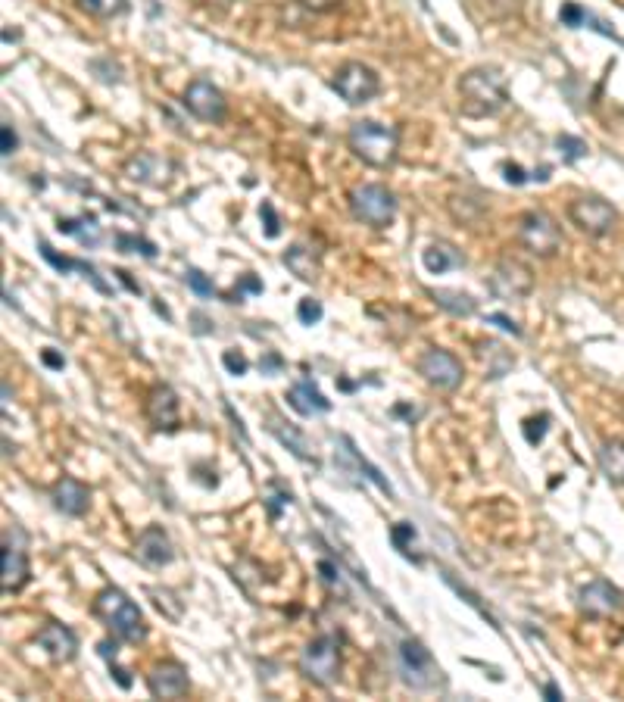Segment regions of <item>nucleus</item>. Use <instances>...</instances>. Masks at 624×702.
I'll return each instance as SVG.
<instances>
[{
  "label": "nucleus",
  "instance_id": "obj_1",
  "mask_svg": "<svg viewBox=\"0 0 624 702\" xmlns=\"http://www.w3.org/2000/svg\"><path fill=\"white\" fill-rule=\"evenodd\" d=\"M506 103H509V88L500 69L478 66L459 78V110L465 119L497 116Z\"/></svg>",
  "mask_w": 624,
  "mask_h": 702
},
{
  "label": "nucleus",
  "instance_id": "obj_2",
  "mask_svg": "<svg viewBox=\"0 0 624 702\" xmlns=\"http://www.w3.org/2000/svg\"><path fill=\"white\" fill-rule=\"evenodd\" d=\"M347 144L353 150V156H359L362 163L372 169H390L397 163L400 153V132L394 125H384L375 119H362L353 122L347 132Z\"/></svg>",
  "mask_w": 624,
  "mask_h": 702
},
{
  "label": "nucleus",
  "instance_id": "obj_3",
  "mask_svg": "<svg viewBox=\"0 0 624 702\" xmlns=\"http://www.w3.org/2000/svg\"><path fill=\"white\" fill-rule=\"evenodd\" d=\"M94 615L125 643L138 646V643L147 640V624H144L141 609L116 587H107V590H100L94 596Z\"/></svg>",
  "mask_w": 624,
  "mask_h": 702
},
{
  "label": "nucleus",
  "instance_id": "obj_4",
  "mask_svg": "<svg viewBox=\"0 0 624 702\" xmlns=\"http://www.w3.org/2000/svg\"><path fill=\"white\" fill-rule=\"evenodd\" d=\"M397 662H400V674H403L406 687L419 690V693L444 687V671H440V665L431 656V649H425L422 640H412V637L403 640Z\"/></svg>",
  "mask_w": 624,
  "mask_h": 702
},
{
  "label": "nucleus",
  "instance_id": "obj_5",
  "mask_svg": "<svg viewBox=\"0 0 624 702\" xmlns=\"http://www.w3.org/2000/svg\"><path fill=\"white\" fill-rule=\"evenodd\" d=\"M300 671L312 684L331 687L341 678V640L334 634H322L316 640H309L306 649L300 653Z\"/></svg>",
  "mask_w": 624,
  "mask_h": 702
},
{
  "label": "nucleus",
  "instance_id": "obj_6",
  "mask_svg": "<svg viewBox=\"0 0 624 702\" xmlns=\"http://www.w3.org/2000/svg\"><path fill=\"white\" fill-rule=\"evenodd\" d=\"M347 200L353 219L369 228H387L397 216V197L384 185H356Z\"/></svg>",
  "mask_w": 624,
  "mask_h": 702
},
{
  "label": "nucleus",
  "instance_id": "obj_7",
  "mask_svg": "<svg viewBox=\"0 0 624 702\" xmlns=\"http://www.w3.org/2000/svg\"><path fill=\"white\" fill-rule=\"evenodd\" d=\"M29 550H25V534L22 528L10 525L4 531V550H0V587L4 593H19L29 584Z\"/></svg>",
  "mask_w": 624,
  "mask_h": 702
},
{
  "label": "nucleus",
  "instance_id": "obj_8",
  "mask_svg": "<svg viewBox=\"0 0 624 702\" xmlns=\"http://www.w3.org/2000/svg\"><path fill=\"white\" fill-rule=\"evenodd\" d=\"M487 291L497 300H525L534 291V272L531 266H525L522 259H500L497 266L487 275Z\"/></svg>",
  "mask_w": 624,
  "mask_h": 702
},
{
  "label": "nucleus",
  "instance_id": "obj_9",
  "mask_svg": "<svg viewBox=\"0 0 624 702\" xmlns=\"http://www.w3.org/2000/svg\"><path fill=\"white\" fill-rule=\"evenodd\" d=\"M518 241L540 259H550L562 250V231L543 210H531L518 219Z\"/></svg>",
  "mask_w": 624,
  "mask_h": 702
},
{
  "label": "nucleus",
  "instance_id": "obj_10",
  "mask_svg": "<svg viewBox=\"0 0 624 702\" xmlns=\"http://www.w3.org/2000/svg\"><path fill=\"white\" fill-rule=\"evenodd\" d=\"M331 88L341 94L350 107H362V103H369L372 97H378L381 78L366 63H344V66H337V72L331 78Z\"/></svg>",
  "mask_w": 624,
  "mask_h": 702
},
{
  "label": "nucleus",
  "instance_id": "obj_11",
  "mask_svg": "<svg viewBox=\"0 0 624 702\" xmlns=\"http://www.w3.org/2000/svg\"><path fill=\"white\" fill-rule=\"evenodd\" d=\"M415 369H419V375L437 390H456L465 375L459 356L444 347H428L419 356V362H415Z\"/></svg>",
  "mask_w": 624,
  "mask_h": 702
},
{
  "label": "nucleus",
  "instance_id": "obj_12",
  "mask_svg": "<svg viewBox=\"0 0 624 702\" xmlns=\"http://www.w3.org/2000/svg\"><path fill=\"white\" fill-rule=\"evenodd\" d=\"M568 219L575 222L584 234H590V238H603V234H609L615 228L618 213H615V206L606 203L603 197H578L568 206Z\"/></svg>",
  "mask_w": 624,
  "mask_h": 702
},
{
  "label": "nucleus",
  "instance_id": "obj_13",
  "mask_svg": "<svg viewBox=\"0 0 624 702\" xmlns=\"http://www.w3.org/2000/svg\"><path fill=\"white\" fill-rule=\"evenodd\" d=\"M147 690L153 699H185L191 690V678H188V668L175 662V659H163L156 662L147 671Z\"/></svg>",
  "mask_w": 624,
  "mask_h": 702
},
{
  "label": "nucleus",
  "instance_id": "obj_14",
  "mask_svg": "<svg viewBox=\"0 0 624 702\" xmlns=\"http://www.w3.org/2000/svg\"><path fill=\"white\" fill-rule=\"evenodd\" d=\"M181 103H185V110L191 116H197L200 122H222L225 113H228L225 94L213 82H206V78H194Z\"/></svg>",
  "mask_w": 624,
  "mask_h": 702
},
{
  "label": "nucleus",
  "instance_id": "obj_15",
  "mask_svg": "<svg viewBox=\"0 0 624 702\" xmlns=\"http://www.w3.org/2000/svg\"><path fill=\"white\" fill-rule=\"evenodd\" d=\"M578 609L584 618H593V621L612 618L621 609V590L606 578H596L578 590Z\"/></svg>",
  "mask_w": 624,
  "mask_h": 702
},
{
  "label": "nucleus",
  "instance_id": "obj_16",
  "mask_svg": "<svg viewBox=\"0 0 624 702\" xmlns=\"http://www.w3.org/2000/svg\"><path fill=\"white\" fill-rule=\"evenodd\" d=\"M125 175L132 181H141V185H150V188H166L175 175V163L163 153L144 150L125 163Z\"/></svg>",
  "mask_w": 624,
  "mask_h": 702
},
{
  "label": "nucleus",
  "instance_id": "obj_17",
  "mask_svg": "<svg viewBox=\"0 0 624 702\" xmlns=\"http://www.w3.org/2000/svg\"><path fill=\"white\" fill-rule=\"evenodd\" d=\"M144 415L153 431H175L181 422V412H178V394L169 384H156L150 387V394L144 400Z\"/></svg>",
  "mask_w": 624,
  "mask_h": 702
},
{
  "label": "nucleus",
  "instance_id": "obj_18",
  "mask_svg": "<svg viewBox=\"0 0 624 702\" xmlns=\"http://www.w3.org/2000/svg\"><path fill=\"white\" fill-rule=\"evenodd\" d=\"M135 559L147 568H163L175 559L172 540L160 525H147L135 540Z\"/></svg>",
  "mask_w": 624,
  "mask_h": 702
},
{
  "label": "nucleus",
  "instance_id": "obj_19",
  "mask_svg": "<svg viewBox=\"0 0 624 702\" xmlns=\"http://www.w3.org/2000/svg\"><path fill=\"white\" fill-rule=\"evenodd\" d=\"M50 503H54L57 512L78 518V515H85L88 506H91V490H88L82 481H78V478L63 475L54 487H50Z\"/></svg>",
  "mask_w": 624,
  "mask_h": 702
},
{
  "label": "nucleus",
  "instance_id": "obj_20",
  "mask_svg": "<svg viewBox=\"0 0 624 702\" xmlns=\"http://www.w3.org/2000/svg\"><path fill=\"white\" fill-rule=\"evenodd\" d=\"M38 646L44 649V653L54 659V662H72L75 653H78V637L72 628H66V624L60 621H47L44 628L38 631Z\"/></svg>",
  "mask_w": 624,
  "mask_h": 702
},
{
  "label": "nucleus",
  "instance_id": "obj_21",
  "mask_svg": "<svg viewBox=\"0 0 624 702\" xmlns=\"http://www.w3.org/2000/svg\"><path fill=\"white\" fill-rule=\"evenodd\" d=\"M269 431L281 440L284 447H288L297 459H303V462H312L316 465L319 459H316V453L309 450V440L303 437V431L297 428V425H291V422H284L278 412H269Z\"/></svg>",
  "mask_w": 624,
  "mask_h": 702
},
{
  "label": "nucleus",
  "instance_id": "obj_22",
  "mask_svg": "<svg viewBox=\"0 0 624 702\" xmlns=\"http://www.w3.org/2000/svg\"><path fill=\"white\" fill-rule=\"evenodd\" d=\"M288 403H291V409L306 415V419L309 415H325L331 409V400H325V394L312 381H297L288 390Z\"/></svg>",
  "mask_w": 624,
  "mask_h": 702
},
{
  "label": "nucleus",
  "instance_id": "obj_23",
  "mask_svg": "<svg viewBox=\"0 0 624 702\" xmlns=\"http://www.w3.org/2000/svg\"><path fill=\"white\" fill-rule=\"evenodd\" d=\"M596 462H600L603 475L615 484V487H624V440L621 437H612L606 444L596 450Z\"/></svg>",
  "mask_w": 624,
  "mask_h": 702
},
{
  "label": "nucleus",
  "instance_id": "obj_24",
  "mask_svg": "<svg viewBox=\"0 0 624 702\" xmlns=\"http://www.w3.org/2000/svg\"><path fill=\"white\" fill-rule=\"evenodd\" d=\"M422 263H425V269H428L431 275H444V272H450V269L465 266V256H462L453 244L437 241V244H431V247L422 253Z\"/></svg>",
  "mask_w": 624,
  "mask_h": 702
},
{
  "label": "nucleus",
  "instance_id": "obj_25",
  "mask_svg": "<svg viewBox=\"0 0 624 702\" xmlns=\"http://www.w3.org/2000/svg\"><path fill=\"white\" fill-rule=\"evenodd\" d=\"M431 294V300L440 306V309H447L450 316H456V319H468V316H475L478 312V303L468 297L465 291H450V288H434V291H428Z\"/></svg>",
  "mask_w": 624,
  "mask_h": 702
},
{
  "label": "nucleus",
  "instance_id": "obj_26",
  "mask_svg": "<svg viewBox=\"0 0 624 702\" xmlns=\"http://www.w3.org/2000/svg\"><path fill=\"white\" fill-rule=\"evenodd\" d=\"M284 266H288L300 281H312L319 275V253H312L303 244H294L288 253H284Z\"/></svg>",
  "mask_w": 624,
  "mask_h": 702
},
{
  "label": "nucleus",
  "instance_id": "obj_27",
  "mask_svg": "<svg viewBox=\"0 0 624 702\" xmlns=\"http://www.w3.org/2000/svg\"><path fill=\"white\" fill-rule=\"evenodd\" d=\"M41 256H44V259H47V263H50V266H54V269H60L63 275H66V272H72V269H78V272H85V275H88V278H91V281L97 284V291H110V288H107V284H103V281L97 278V272H94V269H91L88 263H82V259H69V256H60V253H57L54 247H50L47 241H41Z\"/></svg>",
  "mask_w": 624,
  "mask_h": 702
},
{
  "label": "nucleus",
  "instance_id": "obj_28",
  "mask_svg": "<svg viewBox=\"0 0 624 702\" xmlns=\"http://www.w3.org/2000/svg\"><path fill=\"white\" fill-rule=\"evenodd\" d=\"M57 228H60L63 234H75V238L82 241V244H97V241H100V225H97V219H94V216H82V219H60V222H57Z\"/></svg>",
  "mask_w": 624,
  "mask_h": 702
},
{
  "label": "nucleus",
  "instance_id": "obj_29",
  "mask_svg": "<svg viewBox=\"0 0 624 702\" xmlns=\"http://www.w3.org/2000/svg\"><path fill=\"white\" fill-rule=\"evenodd\" d=\"M147 596H153V606L160 609L169 621H178L181 612H185V606H181V600L172 593V590H160V587H147Z\"/></svg>",
  "mask_w": 624,
  "mask_h": 702
},
{
  "label": "nucleus",
  "instance_id": "obj_30",
  "mask_svg": "<svg viewBox=\"0 0 624 702\" xmlns=\"http://www.w3.org/2000/svg\"><path fill=\"white\" fill-rule=\"evenodd\" d=\"M78 7L97 19H110L125 10V0H78Z\"/></svg>",
  "mask_w": 624,
  "mask_h": 702
},
{
  "label": "nucleus",
  "instance_id": "obj_31",
  "mask_svg": "<svg viewBox=\"0 0 624 702\" xmlns=\"http://www.w3.org/2000/svg\"><path fill=\"white\" fill-rule=\"evenodd\" d=\"M522 431H525V440H528L531 447L543 444L546 431H550V415H546V412H540V415H531V419H525Z\"/></svg>",
  "mask_w": 624,
  "mask_h": 702
},
{
  "label": "nucleus",
  "instance_id": "obj_32",
  "mask_svg": "<svg viewBox=\"0 0 624 702\" xmlns=\"http://www.w3.org/2000/svg\"><path fill=\"white\" fill-rule=\"evenodd\" d=\"M116 244L122 253H141V256H156V247L144 238H135V234H116Z\"/></svg>",
  "mask_w": 624,
  "mask_h": 702
},
{
  "label": "nucleus",
  "instance_id": "obj_33",
  "mask_svg": "<svg viewBox=\"0 0 624 702\" xmlns=\"http://www.w3.org/2000/svg\"><path fill=\"white\" fill-rule=\"evenodd\" d=\"M412 540H415V528H412L409 522H397L394 528H390V543H394L403 556H412V553H409Z\"/></svg>",
  "mask_w": 624,
  "mask_h": 702
},
{
  "label": "nucleus",
  "instance_id": "obj_34",
  "mask_svg": "<svg viewBox=\"0 0 624 702\" xmlns=\"http://www.w3.org/2000/svg\"><path fill=\"white\" fill-rule=\"evenodd\" d=\"M556 147L562 150V156L568 163H575V160H581V156H587V144L581 138H571V135H559Z\"/></svg>",
  "mask_w": 624,
  "mask_h": 702
},
{
  "label": "nucleus",
  "instance_id": "obj_35",
  "mask_svg": "<svg viewBox=\"0 0 624 702\" xmlns=\"http://www.w3.org/2000/svg\"><path fill=\"white\" fill-rule=\"evenodd\" d=\"M297 319H300L303 325H316V322L322 319V303H319L316 297H303L300 306H297Z\"/></svg>",
  "mask_w": 624,
  "mask_h": 702
},
{
  "label": "nucleus",
  "instance_id": "obj_36",
  "mask_svg": "<svg viewBox=\"0 0 624 702\" xmlns=\"http://www.w3.org/2000/svg\"><path fill=\"white\" fill-rule=\"evenodd\" d=\"M559 19H562V25H568V29H581V25H587L590 16H587V10L578 7V4H562Z\"/></svg>",
  "mask_w": 624,
  "mask_h": 702
},
{
  "label": "nucleus",
  "instance_id": "obj_37",
  "mask_svg": "<svg viewBox=\"0 0 624 702\" xmlns=\"http://www.w3.org/2000/svg\"><path fill=\"white\" fill-rule=\"evenodd\" d=\"M222 366H225L231 375H244V372L250 369V362H247V356H244L241 350H225V353H222Z\"/></svg>",
  "mask_w": 624,
  "mask_h": 702
},
{
  "label": "nucleus",
  "instance_id": "obj_38",
  "mask_svg": "<svg viewBox=\"0 0 624 702\" xmlns=\"http://www.w3.org/2000/svg\"><path fill=\"white\" fill-rule=\"evenodd\" d=\"M188 288H191L197 297H213V281L206 278L200 269H188Z\"/></svg>",
  "mask_w": 624,
  "mask_h": 702
},
{
  "label": "nucleus",
  "instance_id": "obj_39",
  "mask_svg": "<svg viewBox=\"0 0 624 702\" xmlns=\"http://www.w3.org/2000/svg\"><path fill=\"white\" fill-rule=\"evenodd\" d=\"M259 219L266 222V238H278L281 234V219H278V213H275V206L266 200L263 206H259Z\"/></svg>",
  "mask_w": 624,
  "mask_h": 702
},
{
  "label": "nucleus",
  "instance_id": "obj_40",
  "mask_svg": "<svg viewBox=\"0 0 624 702\" xmlns=\"http://www.w3.org/2000/svg\"><path fill=\"white\" fill-rule=\"evenodd\" d=\"M16 147H19V138L13 132V125L4 122V128H0V153L10 156V153H16Z\"/></svg>",
  "mask_w": 624,
  "mask_h": 702
},
{
  "label": "nucleus",
  "instance_id": "obj_41",
  "mask_svg": "<svg viewBox=\"0 0 624 702\" xmlns=\"http://www.w3.org/2000/svg\"><path fill=\"white\" fill-rule=\"evenodd\" d=\"M244 291L259 294V291H263V284H259L253 275H244V278H241V284H238V288H234V294H231V303H241V300H244Z\"/></svg>",
  "mask_w": 624,
  "mask_h": 702
},
{
  "label": "nucleus",
  "instance_id": "obj_42",
  "mask_svg": "<svg viewBox=\"0 0 624 702\" xmlns=\"http://www.w3.org/2000/svg\"><path fill=\"white\" fill-rule=\"evenodd\" d=\"M487 322H493V325H500L503 331H509V334H515V337H522V328H518L509 316H500V312H493V316H487Z\"/></svg>",
  "mask_w": 624,
  "mask_h": 702
},
{
  "label": "nucleus",
  "instance_id": "obj_43",
  "mask_svg": "<svg viewBox=\"0 0 624 702\" xmlns=\"http://www.w3.org/2000/svg\"><path fill=\"white\" fill-rule=\"evenodd\" d=\"M503 172H506V181H509V185H525V181H528V175L522 172V166L506 163V166H503Z\"/></svg>",
  "mask_w": 624,
  "mask_h": 702
},
{
  "label": "nucleus",
  "instance_id": "obj_44",
  "mask_svg": "<svg viewBox=\"0 0 624 702\" xmlns=\"http://www.w3.org/2000/svg\"><path fill=\"white\" fill-rule=\"evenodd\" d=\"M281 366H284V362H281V356H278V353H269L266 359H259V369H263V375H275Z\"/></svg>",
  "mask_w": 624,
  "mask_h": 702
},
{
  "label": "nucleus",
  "instance_id": "obj_45",
  "mask_svg": "<svg viewBox=\"0 0 624 702\" xmlns=\"http://www.w3.org/2000/svg\"><path fill=\"white\" fill-rule=\"evenodd\" d=\"M97 653H100L103 659H107V662H116V656H119V643H116V640H100Z\"/></svg>",
  "mask_w": 624,
  "mask_h": 702
},
{
  "label": "nucleus",
  "instance_id": "obj_46",
  "mask_svg": "<svg viewBox=\"0 0 624 702\" xmlns=\"http://www.w3.org/2000/svg\"><path fill=\"white\" fill-rule=\"evenodd\" d=\"M110 674H113V678H116V684H119L122 690H128V687H132V678H128V671H125V668H119L116 662H110Z\"/></svg>",
  "mask_w": 624,
  "mask_h": 702
},
{
  "label": "nucleus",
  "instance_id": "obj_47",
  "mask_svg": "<svg viewBox=\"0 0 624 702\" xmlns=\"http://www.w3.org/2000/svg\"><path fill=\"white\" fill-rule=\"evenodd\" d=\"M41 359H44V366H50V369H63L66 366V359L60 353H54V350H44Z\"/></svg>",
  "mask_w": 624,
  "mask_h": 702
},
{
  "label": "nucleus",
  "instance_id": "obj_48",
  "mask_svg": "<svg viewBox=\"0 0 624 702\" xmlns=\"http://www.w3.org/2000/svg\"><path fill=\"white\" fill-rule=\"evenodd\" d=\"M303 4L312 7V10H331V7L341 4V0H303Z\"/></svg>",
  "mask_w": 624,
  "mask_h": 702
},
{
  "label": "nucleus",
  "instance_id": "obj_49",
  "mask_svg": "<svg viewBox=\"0 0 624 702\" xmlns=\"http://www.w3.org/2000/svg\"><path fill=\"white\" fill-rule=\"evenodd\" d=\"M543 696L550 699V702H559V699H562V693H559L556 684H546V687H543Z\"/></svg>",
  "mask_w": 624,
  "mask_h": 702
},
{
  "label": "nucleus",
  "instance_id": "obj_50",
  "mask_svg": "<svg viewBox=\"0 0 624 702\" xmlns=\"http://www.w3.org/2000/svg\"><path fill=\"white\" fill-rule=\"evenodd\" d=\"M194 319L200 322V325H197V334H206V331H213V328H210V319H206V316H200V312H194Z\"/></svg>",
  "mask_w": 624,
  "mask_h": 702
}]
</instances>
